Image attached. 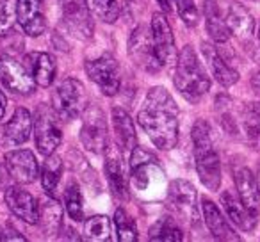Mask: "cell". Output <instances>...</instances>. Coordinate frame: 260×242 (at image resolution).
I'll return each mask as SVG.
<instances>
[{
	"label": "cell",
	"mask_w": 260,
	"mask_h": 242,
	"mask_svg": "<svg viewBox=\"0 0 260 242\" xmlns=\"http://www.w3.org/2000/svg\"><path fill=\"white\" fill-rule=\"evenodd\" d=\"M138 121L159 150L175 148L178 141V107L164 87H152L148 91Z\"/></svg>",
	"instance_id": "cell-1"
},
{
	"label": "cell",
	"mask_w": 260,
	"mask_h": 242,
	"mask_svg": "<svg viewBox=\"0 0 260 242\" xmlns=\"http://www.w3.org/2000/svg\"><path fill=\"white\" fill-rule=\"evenodd\" d=\"M130 177L138 194L145 199H159L166 192V175L157 159L145 148L136 146L130 155Z\"/></svg>",
	"instance_id": "cell-2"
},
{
	"label": "cell",
	"mask_w": 260,
	"mask_h": 242,
	"mask_svg": "<svg viewBox=\"0 0 260 242\" xmlns=\"http://www.w3.org/2000/svg\"><path fill=\"white\" fill-rule=\"evenodd\" d=\"M191 135L194 143V160L200 180L209 191H217L221 185V162L219 155L214 150L210 125L205 119H198Z\"/></svg>",
	"instance_id": "cell-3"
},
{
	"label": "cell",
	"mask_w": 260,
	"mask_h": 242,
	"mask_svg": "<svg viewBox=\"0 0 260 242\" xmlns=\"http://www.w3.org/2000/svg\"><path fill=\"white\" fill-rule=\"evenodd\" d=\"M175 86L189 101H198L210 89V79L191 45L180 50L175 70Z\"/></svg>",
	"instance_id": "cell-4"
},
{
	"label": "cell",
	"mask_w": 260,
	"mask_h": 242,
	"mask_svg": "<svg viewBox=\"0 0 260 242\" xmlns=\"http://www.w3.org/2000/svg\"><path fill=\"white\" fill-rule=\"evenodd\" d=\"M57 111L48 105H40L36 109L34 116V137H36V146L40 153L43 155H52L55 152L62 139L61 123H59Z\"/></svg>",
	"instance_id": "cell-5"
},
{
	"label": "cell",
	"mask_w": 260,
	"mask_h": 242,
	"mask_svg": "<svg viewBox=\"0 0 260 242\" xmlns=\"http://www.w3.org/2000/svg\"><path fill=\"white\" fill-rule=\"evenodd\" d=\"M128 55L132 59L138 68H141L143 72L148 73H157L162 68L159 55L155 50V43H153L152 29L148 30V27L139 25L136 27V30L130 34L128 40Z\"/></svg>",
	"instance_id": "cell-6"
},
{
	"label": "cell",
	"mask_w": 260,
	"mask_h": 242,
	"mask_svg": "<svg viewBox=\"0 0 260 242\" xmlns=\"http://www.w3.org/2000/svg\"><path fill=\"white\" fill-rule=\"evenodd\" d=\"M168 199L173 212L191 226H198V194L192 184L185 180H173L168 187Z\"/></svg>",
	"instance_id": "cell-7"
},
{
	"label": "cell",
	"mask_w": 260,
	"mask_h": 242,
	"mask_svg": "<svg viewBox=\"0 0 260 242\" xmlns=\"http://www.w3.org/2000/svg\"><path fill=\"white\" fill-rule=\"evenodd\" d=\"M52 100H54V109L57 111V114L66 121H72L80 112H84V101H86L84 84L77 79H66L55 89Z\"/></svg>",
	"instance_id": "cell-8"
},
{
	"label": "cell",
	"mask_w": 260,
	"mask_h": 242,
	"mask_svg": "<svg viewBox=\"0 0 260 242\" xmlns=\"http://www.w3.org/2000/svg\"><path fill=\"white\" fill-rule=\"evenodd\" d=\"M80 141L84 148L93 153L105 152L107 146V121L100 107L89 105L82 112V128H80Z\"/></svg>",
	"instance_id": "cell-9"
},
{
	"label": "cell",
	"mask_w": 260,
	"mask_h": 242,
	"mask_svg": "<svg viewBox=\"0 0 260 242\" xmlns=\"http://www.w3.org/2000/svg\"><path fill=\"white\" fill-rule=\"evenodd\" d=\"M86 73L94 84L102 89V93L112 96L119 91V68L112 55L104 54L93 61H86Z\"/></svg>",
	"instance_id": "cell-10"
},
{
	"label": "cell",
	"mask_w": 260,
	"mask_h": 242,
	"mask_svg": "<svg viewBox=\"0 0 260 242\" xmlns=\"http://www.w3.org/2000/svg\"><path fill=\"white\" fill-rule=\"evenodd\" d=\"M0 80L8 89L18 94H30L36 87L32 73L9 55H0Z\"/></svg>",
	"instance_id": "cell-11"
},
{
	"label": "cell",
	"mask_w": 260,
	"mask_h": 242,
	"mask_svg": "<svg viewBox=\"0 0 260 242\" xmlns=\"http://www.w3.org/2000/svg\"><path fill=\"white\" fill-rule=\"evenodd\" d=\"M105 173H107L112 194L121 201L128 199V177H126L125 160L121 155V148L114 145L105 146Z\"/></svg>",
	"instance_id": "cell-12"
},
{
	"label": "cell",
	"mask_w": 260,
	"mask_h": 242,
	"mask_svg": "<svg viewBox=\"0 0 260 242\" xmlns=\"http://www.w3.org/2000/svg\"><path fill=\"white\" fill-rule=\"evenodd\" d=\"M16 22L22 25L27 36H41L47 27L41 0H16Z\"/></svg>",
	"instance_id": "cell-13"
},
{
	"label": "cell",
	"mask_w": 260,
	"mask_h": 242,
	"mask_svg": "<svg viewBox=\"0 0 260 242\" xmlns=\"http://www.w3.org/2000/svg\"><path fill=\"white\" fill-rule=\"evenodd\" d=\"M6 167L18 184H32L38 178V162L30 150H16L6 155Z\"/></svg>",
	"instance_id": "cell-14"
},
{
	"label": "cell",
	"mask_w": 260,
	"mask_h": 242,
	"mask_svg": "<svg viewBox=\"0 0 260 242\" xmlns=\"http://www.w3.org/2000/svg\"><path fill=\"white\" fill-rule=\"evenodd\" d=\"M6 203H8L9 210L15 214L18 219L25 221L29 224H38V217H40V203L32 198L27 191L22 187H9L6 191Z\"/></svg>",
	"instance_id": "cell-15"
},
{
	"label": "cell",
	"mask_w": 260,
	"mask_h": 242,
	"mask_svg": "<svg viewBox=\"0 0 260 242\" xmlns=\"http://www.w3.org/2000/svg\"><path fill=\"white\" fill-rule=\"evenodd\" d=\"M152 36H153V43H155L157 55H159L162 66H166L175 55V40H173L170 22L160 13H155L152 16Z\"/></svg>",
	"instance_id": "cell-16"
},
{
	"label": "cell",
	"mask_w": 260,
	"mask_h": 242,
	"mask_svg": "<svg viewBox=\"0 0 260 242\" xmlns=\"http://www.w3.org/2000/svg\"><path fill=\"white\" fill-rule=\"evenodd\" d=\"M221 205H223L226 216L234 224H237L242 231H253L256 226V212L249 210L242 203L241 198L234 196L230 191H224L221 194Z\"/></svg>",
	"instance_id": "cell-17"
},
{
	"label": "cell",
	"mask_w": 260,
	"mask_h": 242,
	"mask_svg": "<svg viewBox=\"0 0 260 242\" xmlns=\"http://www.w3.org/2000/svg\"><path fill=\"white\" fill-rule=\"evenodd\" d=\"M235 185H237L239 198L242 199L246 206L253 212L260 210V185L258 180L255 178V175L251 173V169L248 167H239L234 173Z\"/></svg>",
	"instance_id": "cell-18"
},
{
	"label": "cell",
	"mask_w": 260,
	"mask_h": 242,
	"mask_svg": "<svg viewBox=\"0 0 260 242\" xmlns=\"http://www.w3.org/2000/svg\"><path fill=\"white\" fill-rule=\"evenodd\" d=\"M202 210L203 217H205V224L209 226L210 233L214 237L219 238V240H241V237L232 230V226L223 217V214L219 212V209L209 198L202 199Z\"/></svg>",
	"instance_id": "cell-19"
},
{
	"label": "cell",
	"mask_w": 260,
	"mask_h": 242,
	"mask_svg": "<svg viewBox=\"0 0 260 242\" xmlns=\"http://www.w3.org/2000/svg\"><path fill=\"white\" fill-rule=\"evenodd\" d=\"M202 52H203V55H205L207 62H209L210 70H212V75L216 77V80L221 86L230 87L237 82L239 72L232 68V66H228V62L224 61L223 55L219 54V50H217L216 47H212L210 43H203Z\"/></svg>",
	"instance_id": "cell-20"
},
{
	"label": "cell",
	"mask_w": 260,
	"mask_h": 242,
	"mask_svg": "<svg viewBox=\"0 0 260 242\" xmlns=\"http://www.w3.org/2000/svg\"><path fill=\"white\" fill-rule=\"evenodd\" d=\"M112 125H114V134L118 146L125 152H132L136 148V130L134 123L130 119L128 112L123 111V109L116 107L112 109Z\"/></svg>",
	"instance_id": "cell-21"
},
{
	"label": "cell",
	"mask_w": 260,
	"mask_h": 242,
	"mask_svg": "<svg viewBox=\"0 0 260 242\" xmlns=\"http://www.w3.org/2000/svg\"><path fill=\"white\" fill-rule=\"evenodd\" d=\"M30 128H32V116H30V112L23 107L16 109L13 118L9 119L4 128L6 139L11 145H23L29 139Z\"/></svg>",
	"instance_id": "cell-22"
},
{
	"label": "cell",
	"mask_w": 260,
	"mask_h": 242,
	"mask_svg": "<svg viewBox=\"0 0 260 242\" xmlns=\"http://www.w3.org/2000/svg\"><path fill=\"white\" fill-rule=\"evenodd\" d=\"M29 61V68L32 72V77L36 84L41 87H48L55 79V61L50 54L47 52H36V54H29L25 57Z\"/></svg>",
	"instance_id": "cell-23"
},
{
	"label": "cell",
	"mask_w": 260,
	"mask_h": 242,
	"mask_svg": "<svg viewBox=\"0 0 260 242\" xmlns=\"http://www.w3.org/2000/svg\"><path fill=\"white\" fill-rule=\"evenodd\" d=\"M228 29L239 40H249L255 30V20L248 13V9L242 8L241 4H232L226 13Z\"/></svg>",
	"instance_id": "cell-24"
},
{
	"label": "cell",
	"mask_w": 260,
	"mask_h": 242,
	"mask_svg": "<svg viewBox=\"0 0 260 242\" xmlns=\"http://www.w3.org/2000/svg\"><path fill=\"white\" fill-rule=\"evenodd\" d=\"M62 219V210L61 205L57 203V199L54 196L48 194L47 198L40 199V217L38 223L41 224V230L47 235H54L59 231Z\"/></svg>",
	"instance_id": "cell-25"
},
{
	"label": "cell",
	"mask_w": 260,
	"mask_h": 242,
	"mask_svg": "<svg viewBox=\"0 0 260 242\" xmlns=\"http://www.w3.org/2000/svg\"><path fill=\"white\" fill-rule=\"evenodd\" d=\"M62 9H64V20L68 23V29L80 36H89L91 34V22L87 13L80 6L79 0H62Z\"/></svg>",
	"instance_id": "cell-26"
},
{
	"label": "cell",
	"mask_w": 260,
	"mask_h": 242,
	"mask_svg": "<svg viewBox=\"0 0 260 242\" xmlns=\"http://www.w3.org/2000/svg\"><path fill=\"white\" fill-rule=\"evenodd\" d=\"M205 20H207V30H209L210 38H212L216 43H226L230 40L232 32L228 29L226 18H223L217 9V6L214 2H207L205 8Z\"/></svg>",
	"instance_id": "cell-27"
},
{
	"label": "cell",
	"mask_w": 260,
	"mask_h": 242,
	"mask_svg": "<svg viewBox=\"0 0 260 242\" xmlns=\"http://www.w3.org/2000/svg\"><path fill=\"white\" fill-rule=\"evenodd\" d=\"M242 127L249 145L260 153V103H248L242 116Z\"/></svg>",
	"instance_id": "cell-28"
},
{
	"label": "cell",
	"mask_w": 260,
	"mask_h": 242,
	"mask_svg": "<svg viewBox=\"0 0 260 242\" xmlns=\"http://www.w3.org/2000/svg\"><path fill=\"white\" fill-rule=\"evenodd\" d=\"M84 238L93 242H109L112 238V224L107 216H93L84 223Z\"/></svg>",
	"instance_id": "cell-29"
},
{
	"label": "cell",
	"mask_w": 260,
	"mask_h": 242,
	"mask_svg": "<svg viewBox=\"0 0 260 242\" xmlns=\"http://www.w3.org/2000/svg\"><path fill=\"white\" fill-rule=\"evenodd\" d=\"M62 175V160L61 157L57 155H47V160L43 162V167H41V185L47 191V194L55 196V189H57V184L61 180Z\"/></svg>",
	"instance_id": "cell-30"
},
{
	"label": "cell",
	"mask_w": 260,
	"mask_h": 242,
	"mask_svg": "<svg viewBox=\"0 0 260 242\" xmlns=\"http://www.w3.org/2000/svg\"><path fill=\"white\" fill-rule=\"evenodd\" d=\"M86 8L94 18L104 23H114L119 16V6L116 0H84Z\"/></svg>",
	"instance_id": "cell-31"
},
{
	"label": "cell",
	"mask_w": 260,
	"mask_h": 242,
	"mask_svg": "<svg viewBox=\"0 0 260 242\" xmlns=\"http://www.w3.org/2000/svg\"><path fill=\"white\" fill-rule=\"evenodd\" d=\"M182 238H184V233H182V230L175 224L173 219H170V217H162V219H159L150 228V240L180 242Z\"/></svg>",
	"instance_id": "cell-32"
},
{
	"label": "cell",
	"mask_w": 260,
	"mask_h": 242,
	"mask_svg": "<svg viewBox=\"0 0 260 242\" xmlns=\"http://www.w3.org/2000/svg\"><path fill=\"white\" fill-rule=\"evenodd\" d=\"M114 224H116V233H118L119 242H136L138 240V228H136L134 219H132L123 209L116 210Z\"/></svg>",
	"instance_id": "cell-33"
},
{
	"label": "cell",
	"mask_w": 260,
	"mask_h": 242,
	"mask_svg": "<svg viewBox=\"0 0 260 242\" xmlns=\"http://www.w3.org/2000/svg\"><path fill=\"white\" fill-rule=\"evenodd\" d=\"M64 201H66V210H68L70 217L75 221H82L84 219V212H82V192H80L79 185L75 182L66 187V194H64Z\"/></svg>",
	"instance_id": "cell-34"
},
{
	"label": "cell",
	"mask_w": 260,
	"mask_h": 242,
	"mask_svg": "<svg viewBox=\"0 0 260 242\" xmlns=\"http://www.w3.org/2000/svg\"><path fill=\"white\" fill-rule=\"evenodd\" d=\"M16 0H0V36L15 32Z\"/></svg>",
	"instance_id": "cell-35"
},
{
	"label": "cell",
	"mask_w": 260,
	"mask_h": 242,
	"mask_svg": "<svg viewBox=\"0 0 260 242\" xmlns=\"http://www.w3.org/2000/svg\"><path fill=\"white\" fill-rule=\"evenodd\" d=\"M178 16L187 27L198 25V8H196L194 0H175Z\"/></svg>",
	"instance_id": "cell-36"
},
{
	"label": "cell",
	"mask_w": 260,
	"mask_h": 242,
	"mask_svg": "<svg viewBox=\"0 0 260 242\" xmlns=\"http://www.w3.org/2000/svg\"><path fill=\"white\" fill-rule=\"evenodd\" d=\"M4 233L6 235H2V238H0V240H25V237H23V235H18V231H16L15 228H11V226L6 228Z\"/></svg>",
	"instance_id": "cell-37"
},
{
	"label": "cell",
	"mask_w": 260,
	"mask_h": 242,
	"mask_svg": "<svg viewBox=\"0 0 260 242\" xmlns=\"http://www.w3.org/2000/svg\"><path fill=\"white\" fill-rule=\"evenodd\" d=\"M251 86H253V89H255V93L260 96V70L255 73V77H253V80H251Z\"/></svg>",
	"instance_id": "cell-38"
},
{
	"label": "cell",
	"mask_w": 260,
	"mask_h": 242,
	"mask_svg": "<svg viewBox=\"0 0 260 242\" xmlns=\"http://www.w3.org/2000/svg\"><path fill=\"white\" fill-rule=\"evenodd\" d=\"M6 105H8V100H6V96L2 94V91H0V119H2V116H4V112H6Z\"/></svg>",
	"instance_id": "cell-39"
},
{
	"label": "cell",
	"mask_w": 260,
	"mask_h": 242,
	"mask_svg": "<svg viewBox=\"0 0 260 242\" xmlns=\"http://www.w3.org/2000/svg\"><path fill=\"white\" fill-rule=\"evenodd\" d=\"M157 2H159V6L164 9V11H170V9H171V6H170V0H157Z\"/></svg>",
	"instance_id": "cell-40"
},
{
	"label": "cell",
	"mask_w": 260,
	"mask_h": 242,
	"mask_svg": "<svg viewBox=\"0 0 260 242\" xmlns=\"http://www.w3.org/2000/svg\"><path fill=\"white\" fill-rule=\"evenodd\" d=\"M258 40H260V29H258Z\"/></svg>",
	"instance_id": "cell-41"
},
{
	"label": "cell",
	"mask_w": 260,
	"mask_h": 242,
	"mask_svg": "<svg viewBox=\"0 0 260 242\" xmlns=\"http://www.w3.org/2000/svg\"><path fill=\"white\" fill-rule=\"evenodd\" d=\"M0 233H2V231H0ZM0 238H2V235H0Z\"/></svg>",
	"instance_id": "cell-42"
}]
</instances>
